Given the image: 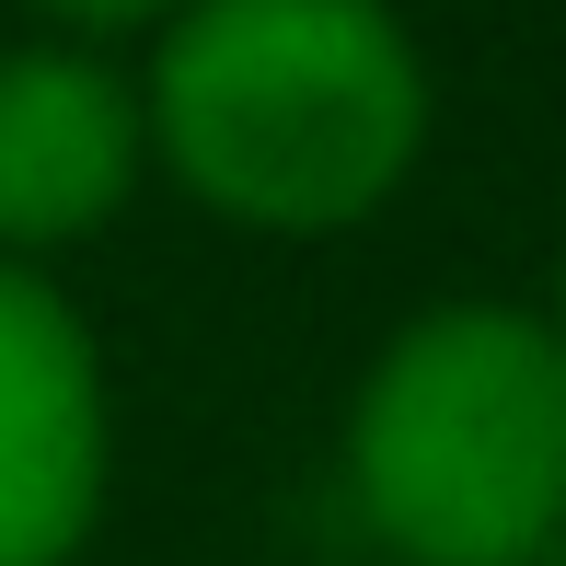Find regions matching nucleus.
Listing matches in <instances>:
<instances>
[{
	"label": "nucleus",
	"mask_w": 566,
	"mask_h": 566,
	"mask_svg": "<svg viewBox=\"0 0 566 566\" xmlns=\"http://www.w3.org/2000/svg\"><path fill=\"white\" fill-rule=\"evenodd\" d=\"M150 127L209 209L336 231L405 186L428 82L381 0H197L150 70Z\"/></svg>",
	"instance_id": "obj_1"
},
{
	"label": "nucleus",
	"mask_w": 566,
	"mask_h": 566,
	"mask_svg": "<svg viewBox=\"0 0 566 566\" xmlns=\"http://www.w3.org/2000/svg\"><path fill=\"white\" fill-rule=\"evenodd\" d=\"M358 497L428 566H521L566 521V336L428 313L358 394Z\"/></svg>",
	"instance_id": "obj_2"
},
{
	"label": "nucleus",
	"mask_w": 566,
	"mask_h": 566,
	"mask_svg": "<svg viewBox=\"0 0 566 566\" xmlns=\"http://www.w3.org/2000/svg\"><path fill=\"white\" fill-rule=\"evenodd\" d=\"M105 497V394L59 290L0 266V566H59Z\"/></svg>",
	"instance_id": "obj_3"
},
{
	"label": "nucleus",
	"mask_w": 566,
	"mask_h": 566,
	"mask_svg": "<svg viewBox=\"0 0 566 566\" xmlns=\"http://www.w3.org/2000/svg\"><path fill=\"white\" fill-rule=\"evenodd\" d=\"M139 174V105L70 46L0 59V243H70Z\"/></svg>",
	"instance_id": "obj_4"
},
{
	"label": "nucleus",
	"mask_w": 566,
	"mask_h": 566,
	"mask_svg": "<svg viewBox=\"0 0 566 566\" xmlns=\"http://www.w3.org/2000/svg\"><path fill=\"white\" fill-rule=\"evenodd\" d=\"M46 12H70V23H139V12H163V0H46Z\"/></svg>",
	"instance_id": "obj_5"
}]
</instances>
